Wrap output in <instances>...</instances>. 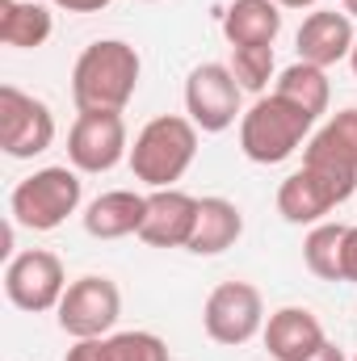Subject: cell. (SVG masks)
Returning <instances> with one entry per match:
<instances>
[{
  "instance_id": "1",
  "label": "cell",
  "mask_w": 357,
  "mask_h": 361,
  "mask_svg": "<svg viewBox=\"0 0 357 361\" xmlns=\"http://www.w3.org/2000/svg\"><path fill=\"white\" fill-rule=\"evenodd\" d=\"M139 51L122 38H101L80 51L76 68H72V101L80 114L89 109H114L122 114L131 105V97L139 89Z\"/></svg>"
},
{
  "instance_id": "2",
  "label": "cell",
  "mask_w": 357,
  "mask_h": 361,
  "mask_svg": "<svg viewBox=\"0 0 357 361\" xmlns=\"http://www.w3.org/2000/svg\"><path fill=\"white\" fill-rule=\"evenodd\" d=\"M198 156V126L181 114L152 118L131 147V173L152 189H173Z\"/></svg>"
},
{
  "instance_id": "3",
  "label": "cell",
  "mask_w": 357,
  "mask_h": 361,
  "mask_svg": "<svg viewBox=\"0 0 357 361\" xmlns=\"http://www.w3.org/2000/svg\"><path fill=\"white\" fill-rule=\"evenodd\" d=\"M311 126H315V118L303 105L286 101L282 92L257 97V105L240 118V152L253 164H282L303 147Z\"/></svg>"
},
{
  "instance_id": "4",
  "label": "cell",
  "mask_w": 357,
  "mask_h": 361,
  "mask_svg": "<svg viewBox=\"0 0 357 361\" xmlns=\"http://www.w3.org/2000/svg\"><path fill=\"white\" fill-rule=\"evenodd\" d=\"M76 206H80V177L72 169H59V164L38 169L8 197V214L25 231H55L68 223V214H76Z\"/></svg>"
},
{
  "instance_id": "5",
  "label": "cell",
  "mask_w": 357,
  "mask_h": 361,
  "mask_svg": "<svg viewBox=\"0 0 357 361\" xmlns=\"http://www.w3.org/2000/svg\"><path fill=\"white\" fill-rule=\"evenodd\" d=\"M353 193H357V173L303 160L298 173H290L277 185V214L286 223H298V227L303 223H320L328 210H337Z\"/></svg>"
},
{
  "instance_id": "6",
  "label": "cell",
  "mask_w": 357,
  "mask_h": 361,
  "mask_svg": "<svg viewBox=\"0 0 357 361\" xmlns=\"http://www.w3.org/2000/svg\"><path fill=\"white\" fill-rule=\"evenodd\" d=\"M202 328L214 345H248L257 332H265V298L253 281H223L210 290L202 307Z\"/></svg>"
},
{
  "instance_id": "7",
  "label": "cell",
  "mask_w": 357,
  "mask_h": 361,
  "mask_svg": "<svg viewBox=\"0 0 357 361\" xmlns=\"http://www.w3.org/2000/svg\"><path fill=\"white\" fill-rule=\"evenodd\" d=\"M118 315H122V294L101 273H85V277L68 281V290L59 298V328L76 341L105 336L118 324Z\"/></svg>"
},
{
  "instance_id": "8",
  "label": "cell",
  "mask_w": 357,
  "mask_h": 361,
  "mask_svg": "<svg viewBox=\"0 0 357 361\" xmlns=\"http://www.w3.org/2000/svg\"><path fill=\"white\" fill-rule=\"evenodd\" d=\"M55 143V114L47 101L4 85L0 89V147L13 160H34Z\"/></svg>"
},
{
  "instance_id": "9",
  "label": "cell",
  "mask_w": 357,
  "mask_h": 361,
  "mask_svg": "<svg viewBox=\"0 0 357 361\" xmlns=\"http://www.w3.org/2000/svg\"><path fill=\"white\" fill-rule=\"evenodd\" d=\"M68 290V273L63 261L47 248H30L17 252L4 269V294L17 311H59V298Z\"/></svg>"
},
{
  "instance_id": "10",
  "label": "cell",
  "mask_w": 357,
  "mask_h": 361,
  "mask_svg": "<svg viewBox=\"0 0 357 361\" xmlns=\"http://www.w3.org/2000/svg\"><path fill=\"white\" fill-rule=\"evenodd\" d=\"M240 92L244 89H240V80L231 76L227 63H202L185 80V114L198 130L219 135L236 118H244L240 114Z\"/></svg>"
},
{
  "instance_id": "11",
  "label": "cell",
  "mask_w": 357,
  "mask_h": 361,
  "mask_svg": "<svg viewBox=\"0 0 357 361\" xmlns=\"http://www.w3.org/2000/svg\"><path fill=\"white\" fill-rule=\"evenodd\" d=\"M126 152V122L114 109H89L68 130V160L76 173H109Z\"/></svg>"
},
{
  "instance_id": "12",
  "label": "cell",
  "mask_w": 357,
  "mask_h": 361,
  "mask_svg": "<svg viewBox=\"0 0 357 361\" xmlns=\"http://www.w3.org/2000/svg\"><path fill=\"white\" fill-rule=\"evenodd\" d=\"M198 227V197L185 189H152L147 193V214L139 227V240L152 248H189Z\"/></svg>"
},
{
  "instance_id": "13",
  "label": "cell",
  "mask_w": 357,
  "mask_h": 361,
  "mask_svg": "<svg viewBox=\"0 0 357 361\" xmlns=\"http://www.w3.org/2000/svg\"><path fill=\"white\" fill-rule=\"evenodd\" d=\"M353 21L349 13H337V8H320L311 13L303 25H298V59L303 63H315V68H332L341 59H349L353 51Z\"/></svg>"
},
{
  "instance_id": "14",
  "label": "cell",
  "mask_w": 357,
  "mask_h": 361,
  "mask_svg": "<svg viewBox=\"0 0 357 361\" xmlns=\"http://www.w3.org/2000/svg\"><path fill=\"white\" fill-rule=\"evenodd\" d=\"M324 341V324L307 307H282L265 324V349L273 361H307Z\"/></svg>"
},
{
  "instance_id": "15",
  "label": "cell",
  "mask_w": 357,
  "mask_h": 361,
  "mask_svg": "<svg viewBox=\"0 0 357 361\" xmlns=\"http://www.w3.org/2000/svg\"><path fill=\"white\" fill-rule=\"evenodd\" d=\"M147 214V197L135 189H109L85 210V231L92 240H122V235H139Z\"/></svg>"
},
{
  "instance_id": "16",
  "label": "cell",
  "mask_w": 357,
  "mask_h": 361,
  "mask_svg": "<svg viewBox=\"0 0 357 361\" xmlns=\"http://www.w3.org/2000/svg\"><path fill=\"white\" fill-rule=\"evenodd\" d=\"M240 235H244V214H240L236 202H227V197H202L198 202V227H193V240H189L193 257H219Z\"/></svg>"
},
{
  "instance_id": "17",
  "label": "cell",
  "mask_w": 357,
  "mask_h": 361,
  "mask_svg": "<svg viewBox=\"0 0 357 361\" xmlns=\"http://www.w3.org/2000/svg\"><path fill=\"white\" fill-rule=\"evenodd\" d=\"M282 30L277 0H231L223 13V34L231 47H273Z\"/></svg>"
},
{
  "instance_id": "18",
  "label": "cell",
  "mask_w": 357,
  "mask_h": 361,
  "mask_svg": "<svg viewBox=\"0 0 357 361\" xmlns=\"http://www.w3.org/2000/svg\"><path fill=\"white\" fill-rule=\"evenodd\" d=\"M303 160L357 173V109H341V114H332V118L311 135Z\"/></svg>"
},
{
  "instance_id": "19",
  "label": "cell",
  "mask_w": 357,
  "mask_h": 361,
  "mask_svg": "<svg viewBox=\"0 0 357 361\" xmlns=\"http://www.w3.org/2000/svg\"><path fill=\"white\" fill-rule=\"evenodd\" d=\"M51 38V13L34 0H0V42L17 51H34Z\"/></svg>"
},
{
  "instance_id": "20",
  "label": "cell",
  "mask_w": 357,
  "mask_h": 361,
  "mask_svg": "<svg viewBox=\"0 0 357 361\" xmlns=\"http://www.w3.org/2000/svg\"><path fill=\"white\" fill-rule=\"evenodd\" d=\"M286 101H294V105H303L311 118H320L324 109H328V101H332V85H328V72L324 68H315V63H290L282 76H277V89Z\"/></svg>"
},
{
  "instance_id": "21",
  "label": "cell",
  "mask_w": 357,
  "mask_h": 361,
  "mask_svg": "<svg viewBox=\"0 0 357 361\" xmlns=\"http://www.w3.org/2000/svg\"><path fill=\"white\" fill-rule=\"evenodd\" d=\"M341 248H345V227L341 223H315L311 235L303 240V261L320 281H345L341 277Z\"/></svg>"
},
{
  "instance_id": "22",
  "label": "cell",
  "mask_w": 357,
  "mask_h": 361,
  "mask_svg": "<svg viewBox=\"0 0 357 361\" xmlns=\"http://www.w3.org/2000/svg\"><path fill=\"white\" fill-rule=\"evenodd\" d=\"M231 76L244 92H265L273 80V47H231Z\"/></svg>"
},
{
  "instance_id": "23",
  "label": "cell",
  "mask_w": 357,
  "mask_h": 361,
  "mask_svg": "<svg viewBox=\"0 0 357 361\" xmlns=\"http://www.w3.org/2000/svg\"><path fill=\"white\" fill-rule=\"evenodd\" d=\"M109 361H169V345L156 332H118L109 336Z\"/></svg>"
},
{
  "instance_id": "24",
  "label": "cell",
  "mask_w": 357,
  "mask_h": 361,
  "mask_svg": "<svg viewBox=\"0 0 357 361\" xmlns=\"http://www.w3.org/2000/svg\"><path fill=\"white\" fill-rule=\"evenodd\" d=\"M63 361H109V336H92V341H76Z\"/></svg>"
},
{
  "instance_id": "25",
  "label": "cell",
  "mask_w": 357,
  "mask_h": 361,
  "mask_svg": "<svg viewBox=\"0 0 357 361\" xmlns=\"http://www.w3.org/2000/svg\"><path fill=\"white\" fill-rule=\"evenodd\" d=\"M341 277L357 281V227H345V248H341Z\"/></svg>"
},
{
  "instance_id": "26",
  "label": "cell",
  "mask_w": 357,
  "mask_h": 361,
  "mask_svg": "<svg viewBox=\"0 0 357 361\" xmlns=\"http://www.w3.org/2000/svg\"><path fill=\"white\" fill-rule=\"evenodd\" d=\"M51 4H59V8H68V13H101L109 0H51Z\"/></svg>"
},
{
  "instance_id": "27",
  "label": "cell",
  "mask_w": 357,
  "mask_h": 361,
  "mask_svg": "<svg viewBox=\"0 0 357 361\" xmlns=\"http://www.w3.org/2000/svg\"><path fill=\"white\" fill-rule=\"evenodd\" d=\"M307 361H345V349H337L332 341H324V345H320V349H315Z\"/></svg>"
},
{
  "instance_id": "28",
  "label": "cell",
  "mask_w": 357,
  "mask_h": 361,
  "mask_svg": "<svg viewBox=\"0 0 357 361\" xmlns=\"http://www.w3.org/2000/svg\"><path fill=\"white\" fill-rule=\"evenodd\" d=\"M282 8H307V4H315V0H277Z\"/></svg>"
},
{
  "instance_id": "29",
  "label": "cell",
  "mask_w": 357,
  "mask_h": 361,
  "mask_svg": "<svg viewBox=\"0 0 357 361\" xmlns=\"http://www.w3.org/2000/svg\"><path fill=\"white\" fill-rule=\"evenodd\" d=\"M349 68H353V76H357V42H353V51H349Z\"/></svg>"
},
{
  "instance_id": "30",
  "label": "cell",
  "mask_w": 357,
  "mask_h": 361,
  "mask_svg": "<svg viewBox=\"0 0 357 361\" xmlns=\"http://www.w3.org/2000/svg\"><path fill=\"white\" fill-rule=\"evenodd\" d=\"M345 13H349V17H357V0H345Z\"/></svg>"
},
{
  "instance_id": "31",
  "label": "cell",
  "mask_w": 357,
  "mask_h": 361,
  "mask_svg": "<svg viewBox=\"0 0 357 361\" xmlns=\"http://www.w3.org/2000/svg\"><path fill=\"white\" fill-rule=\"evenodd\" d=\"M341 4H345V0H341Z\"/></svg>"
},
{
  "instance_id": "32",
  "label": "cell",
  "mask_w": 357,
  "mask_h": 361,
  "mask_svg": "<svg viewBox=\"0 0 357 361\" xmlns=\"http://www.w3.org/2000/svg\"><path fill=\"white\" fill-rule=\"evenodd\" d=\"M353 361H357V357H353Z\"/></svg>"
}]
</instances>
